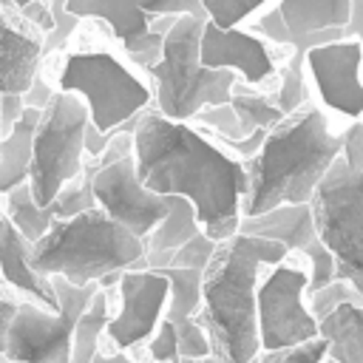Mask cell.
Listing matches in <instances>:
<instances>
[{"label":"cell","mask_w":363,"mask_h":363,"mask_svg":"<svg viewBox=\"0 0 363 363\" xmlns=\"http://www.w3.org/2000/svg\"><path fill=\"white\" fill-rule=\"evenodd\" d=\"M133 159L136 176L147 190L193 201L207 238L227 241L238 233L247 170L218 142L204 139L187 122H173L147 108L133 133Z\"/></svg>","instance_id":"6da1fadb"},{"label":"cell","mask_w":363,"mask_h":363,"mask_svg":"<svg viewBox=\"0 0 363 363\" xmlns=\"http://www.w3.org/2000/svg\"><path fill=\"white\" fill-rule=\"evenodd\" d=\"M284 258L286 247L269 238L235 233L227 241H218L216 255L204 269V306L196 318L204 326L218 363H252L261 354V269L278 267Z\"/></svg>","instance_id":"7a4b0ae2"},{"label":"cell","mask_w":363,"mask_h":363,"mask_svg":"<svg viewBox=\"0 0 363 363\" xmlns=\"http://www.w3.org/2000/svg\"><path fill=\"white\" fill-rule=\"evenodd\" d=\"M340 156L343 133H332L318 108L303 105L281 119L267 133L261 150L244 162V218L261 216L278 204H309Z\"/></svg>","instance_id":"3957f363"},{"label":"cell","mask_w":363,"mask_h":363,"mask_svg":"<svg viewBox=\"0 0 363 363\" xmlns=\"http://www.w3.org/2000/svg\"><path fill=\"white\" fill-rule=\"evenodd\" d=\"M145 255V241L94 207L60 218L34 244V267L48 278H65L74 286L99 284L113 272H128Z\"/></svg>","instance_id":"277c9868"},{"label":"cell","mask_w":363,"mask_h":363,"mask_svg":"<svg viewBox=\"0 0 363 363\" xmlns=\"http://www.w3.org/2000/svg\"><path fill=\"white\" fill-rule=\"evenodd\" d=\"M204 23L207 17H179L164 37L159 62L147 68L156 79V111L173 122H190L207 105H227L238 85V74L201 62Z\"/></svg>","instance_id":"5b68a950"},{"label":"cell","mask_w":363,"mask_h":363,"mask_svg":"<svg viewBox=\"0 0 363 363\" xmlns=\"http://www.w3.org/2000/svg\"><path fill=\"white\" fill-rule=\"evenodd\" d=\"M57 85L88 105L96 133L125 125L150 105L147 85L108 51H71L60 68Z\"/></svg>","instance_id":"8992f818"},{"label":"cell","mask_w":363,"mask_h":363,"mask_svg":"<svg viewBox=\"0 0 363 363\" xmlns=\"http://www.w3.org/2000/svg\"><path fill=\"white\" fill-rule=\"evenodd\" d=\"M88 125V105L77 94L57 91L43 111L34 130V159L28 173V187L40 207H48L74 179L82 176Z\"/></svg>","instance_id":"52a82bcc"},{"label":"cell","mask_w":363,"mask_h":363,"mask_svg":"<svg viewBox=\"0 0 363 363\" xmlns=\"http://www.w3.org/2000/svg\"><path fill=\"white\" fill-rule=\"evenodd\" d=\"M54 289L60 301L57 312L31 301L17 303V315L11 320L9 343L3 354L9 363H71L77 320L91 306L94 295L102 286L99 284L74 286L57 275Z\"/></svg>","instance_id":"ba28073f"},{"label":"cell","mask_w":363,"mask_h":363,"mask_svg":"<svg viewBox=\"0 0 363 363\" xmlns=\"http://www.w3.org/2000/svg\"><path fill=\"white\" fill-rule=\"evenodd\" d=\"M312 210L318 235L335 255L337 278L352 281L363 295V173L340 156L320 182Z\"/></svg>","instance_id":"9c48e42d"},{"label":"cell","mask_w":363,"mask_h":363,"mask_svg":"<svg viewBox=\"0 0 363 363\" xmlns=\"http://www.w3.org/2000/svg\"><path fill=\"white\" fill-rule=\"evenodd\" d=\"M309 286V272L292 264H278L258 286V332L261 352L289 349L320 337V320L303 303Z\"/></svg>","instance_id":"30bf717a"},{"label":"cell","mask_w":363,"mask_h":363,"mask_svg":"<svg viewBox=\"0 0 363 363\" xmlns=\"http://www.w3.org/2000/svg\"><path fill=\"white\" fill-rule=\"evenodd\" d=\"M94 199L99 210H105L113 221H119L125 230H130L136 238L145 241L159 227V221L167 216L176 196H162V193L147 190L136 176L133 156H125L113 164L96 156Z\"/></svg>","instance_id":"8fae6325"},{"label":"cell","mask_w":363,"mask_h":363,"mask_svg":"<svg viewBox=\"0 0 363 363\" xmlns=\"http://www.w3.org/2000/svg\"><path fill=\"white\" fill-rule=\"evenodd\" d=\"M170 298V281L162 272L128 269L119 281V312L108 323L111 343L125 352L139 343H147L159 323L164 320Z\"/></svg>","instance_id":"7c38bea8"},{"label":"cell","mask_w":363,"mask_h":363,"mask_svg":"<svg viewBox=\"0 0 363 363\" xmlns=\"http://www.w3.org/2000/svg\"><path fill=\"white\" fill-rule=\"evenodd\" d=\"M306 65L323 105L357 119L363 113V48L357 40H337L306 51Z\"/></svg>","instance_id":"4fadbf2b"},{"label":"cell","mask_w":363,"mask_h":363,"mask_svg":"<svg viewBox=\"0 0 363 363\" xmlns=\"http://www.w3.org/2000/svg\"><path fill=\"white\" fill-rule=\"evenodd\" d=\"M65 9L77 20H105L111 34L125 45L130 60H136L139 65L150 68L153 62H159L167 34L153 31V17L142 9L139 0H65Z\"/></svg>","instance_id":"5bb4252c"},{"label":"cell","mask_w":363,"mask_h":363,"mask_svg":"<svg viewBox=\"0 0 363 363\" xmlns=\"http://www.w3.org/2000/svg\"><path fill=\"white\" fill-rule=\"evenodd\" d=\"M201 62L213 71L241 74L247 85H258L275 74V62L264 40L241 28H218L210 20L201 31Z\"/></svg>","instance_id":"9a60e30c"},{"label":"cell","mask_w":363,"mask_h":363,"mask_svg":"<svg viewBox=\"0 0 363 363\" xmlns=\"http://www.w3.org/2000/svg\"><path fill=\"white\" fill-rule=\"evenodd\" d=\"M45 34L23 20L20 9L0 6V96L26 94L40 74Z\"/></svg>","instance_id":"2e32d148"},{"label":"cell","mask_w":363,"mask_h":363,"mask_svg":"<svg viewBox=\"0 0 363 363\" xmlns=\"http://www.w3.org/2000/svg\"><path fill=\"white\" fill-rule=\"evenodd\" d=\"M278 9L286 20L292 51L346 40L343 28L352 17V0H281Z\"/></svg>","instance_id":"e0dca14e"},{"label":"cell","mask_w":363,"mask_h":363,"mask_svg":"<svg viewBox=\"0 0 363 363\" xmlns=\"http://www.w3.org/2000/svg\"><path fill=\"white\" fill-rule=\"evenodd\" d=\"M238 233L278 241L281 247H286V252L295 250L303 258L320 244L312 201L309 204H278L261 216H247L241 218Z\"/></svg>","instance_id":"ac0fdd59"},{"label":"cell","mask_w":363,"mask_h":363,"mask_svg":"<svg viewBox=\"0 0 363 363\" xmlns=\"http://www.w3.org/2000/svg\"><path fill=\"white\" fill-rule=\"evenodd\" d=\"M0 272H3L6 284L28 292L34 298V303H40L51 312L60 309L54 278L43 275L34 267V244L9 218H6V227H3V238H0Z\"/></svg>","instance_id":"d6986e66"},{"label":"cell","mask_w":363,"mask_h":363,"mask_svg":"<svg viewBox=\"0 0 363 363\" xmlns=\"http://www.w3.org/2000/svg\"><path fill=\"white\" fill-rule=\"evenodd\" d=\"M40 116L43 111L26 108L23 119L0 142V196H9L14 187L28 182L34 159V130L40 125Z\"/></svg>","instance_id":"ffe728a7"},{"label":"cell","mask_w":363,"mask_h":363,"mask_svg":"<svg viewBox=\"0 0 363 363\" xmlns=\"http://www.w3.org/2000/svg\"><path fill=\"white\" fill-rule=\"evenodd\" d=\"M320 337L337 363H363V306L346 303L320 320Z\"/></svg>","instance_id":"44dd1931"},{"label":"cell","mask_w":363,"mask_h":363,"mask_svg":"<svg viewBox=\"0 0 363 363\" xmlns=\"http://www.w3.org/2000/svg\"><path fill=\"white\" fill-rule=\"evenodd\" d=\"M199 233H201V221H199V213H196L193 201L176 196L167 216L145 238V252H176L179 247H184Z\"/></svg>","instance_id":"7402d4cb"},{"label":"cell","mask_w":363,"mask_h":363,"mask_svg":"<svg viewBox=\"0 0 363 363\" xmlns=\"http://www.w3.org/2000/svg\"><path fill=\"white\" fill-rule=\"evenodd\" d=\"M162 275L170 281V298L164 318L170 323L199 318L204 306V272L201 269H162Z\"/></svg>","instance_id":"603a6c76"},{"label":"cell","mask_w":363,"mask_h":363,"mask_svg":"<svg viewBox=\"0 0 363 363\" xmlns=\"http://www.w3.org/2000/svg\"><path fill=\"white\" fill-rule=\"evenodd\" d=\"M230 105L238 116V128H241V136H252L255 130H272L281 119H286L275 102V96H267V94H255L250 91L247 85H235L233 88V96H230Z\"/></svg>","instance_id":"cb8c5ba5"},{"label":"cell","mask_w":363,"mask_h":363,"mask_svg":"<svg viewBox=\"0 0 363 363\" xmlns=\"http://www.w3.org/2000/svg\"><path fill=\"white\" fill-rule=\"evenodd\" d=\"M111 323V306L105 289H99L91 301V306L79 315L74 329V346H71V363H91L99 352V337Z\"/></svg>","instance_id":"d4e9b609"},{"label":"cell","mask_w":363,"mask_h":363,"mask_svg":"<svg viewBox=\"0 0 363 363\" xmlns=\"http://www.w3.org/2000/svg\"><path fill=\"white\" fill-rule=\"evenodd\" d=\"M6 218H9L31 244H37V241L51 230V224L57 221L48 207H40V204L34 201L28 182L20 184V187H14V190L6 196Z\"/></svg>","instance_id":"484cf974"},{"label":"cell","mask_w":363,"mask_h":363,"mask_svg":"<svg viewBox=\"0 0 363 363\" xmlns=\"http://www.w3.org/2000/svg\"><path fill=\"white\" fill-rule=\"evenodd\" d=\"M275 102L284 116H292L306 105V51H292L286 65L281 68V88Z\"/></svg>","instance_id":"4316f807"},{"label":"cell","mask_w":363,"mask_h":363,"mask_svg":"<svg viewBox=\"0 0 363 363\" xmlns=\"http://www.w3.org/2000/svg\"><path fill=\"white\" fill-rule=\"evenodd\" d=\"M346 303L363 306V295L352 286V281H340V278L332 281L329 286L312 292V295L306 298V306H309V312H312L318 320H323L326 315H332L335 309H340V306H346Z\"/></svg>","instance_id":"83f0119b"},{"label":"cell","mask_w":363,"mask_h":363,"mask_svg":"<svg viewBox=\"0 0 363 363\" xmlns=\"http://www.w3.org/2000/svg\"><path fill=\"white\" fill-rule=\"evenodd\" d=\"M267 3L269 0H201L207 20L218 28H238L241 20H247Z\"/></svg>","instance_id":"f1b7e54d"},{"label":"cell","mask_w":363,"mask_h":363,"mask_svg":"<svg viewBox=\"0 0 363 363\" xmlns=\"http://www.w3.org/2000/svg\"><path fill=\"white\" fill-rule=\"evenodd\" d=\"M216 247L218 241L207 238L204 233H199L196 238H190L184 247H179L173 255H170V267L167 269H207L213 255H216ZM162 272V269H159Z\"/></svg>","instance_id":"f546056e"},{"label":"cell","mask_w":363,"mask_h":363,"mask_svg":"<svg viewBox=\"0 0 363 363\" xmlns=\"http://www.w3.org/2000/svg\"><path fill=\"white\" fill-rule=\"evenodd\" d=\"M326 357H329V343L323 337H312V340L289 346V349L261 352L258 363H323Z\"/></svg>","instance_id":"4dcf8cb0"},{"label":"cell","mask_w":363,"mask_h":363,"mask_svg":"<svg viewBox=\"0 0 363 363\" xmlns=\"http://www.w3.org/2000/svg\"><path fill=\"white\" fill-rule=\"evenodd\" d=\"M193 119L201 122V125H207V128L216 133V139H230V142L247 139V136H241L238 116H235V111H233L230 102H227V105H207V108H201Z\"/></svg>","instance_id":"1f68e13d"},{"label":"cell","mask_w":363,"mask_h":363,"mask_svg":"<svg viewBox=\"0 0 363 363\" xmlns=\"http://www.w3.org/2000/svg\"><path fill=\"white\" fill-rule=\"evenodd\" d=\"M176 335H179V354H182V360H204V357L213 354L210 337H207L204 326L196 318L179 320L176 323Z\"/></svg>","instance_id":"d6a6232c"},{"label":"cell","mask_w":363,"mask_h":363,"mask_svg":"<svg viewBox=\"0 0 363 363\" xmlns=\"http://www.w3.org/2000/svg\"><path fill=\"white\" fill-rule=\"evenodd\" d=\"M147 352L156 363H182L179 354V335H176V323H170L167 318L159 323V329L153 332V337L147 340Z\"/></svg>","instance_id":"836d02e7"},{"label":"cell","mask_w":363,"mask_h":363,"mask_svg":"<svg viewBox=\"0 0 363 363\" xmlns=\"http://www.w3.org/2000/svg\"><path fill=\"white\" fill-rule=\"evenodd\" d=\"M150 17H207L201 0H139Z\"/></svg>","instance_id":"e575fe53"},{"label":"cell","mask_w":363,"mask_h":363,"mask_svg":"<svg viewBox=\"0 0 363 363\" xmlns=\"http://www.w3.org/2000/svg\"><path fill=\"white\" fill-rule=\"evenodd\" d=\"M255 31H261L264 37H269V40H275V43L289 45V48H292V37H289L286 20H284V14H281V9H278V6H275V9H269V11H264V14L255 20Z\"/></svg>","instance_id":"d590c367"},{"label":"cell","mask_w":363,"mask_h":363,"mask_svg":"<svg viewBox=\"0 0 363 363\" xmlns=\"http://www.w3.org/2000/svg\"><path fill=\"white\" fill-rule=\"evenodd\" d=\"M343 159L363 173V122H352L343 133Z\"/></svg>","instance_id":"8d00e7d4"},{"label":"cell","mask_w":363,"mask_h":363,"mask_svg":"<svg viewBox=\"0 0 363 363\" xmlns=\"http://www.w3.org/2000/svg\"><path fill=\"white\" fill-rule=\"evenodd\" d=\"M20 14H23V20L31 23L37 31H43V34L54 31V14H51V6H48L45 0H34V3L23 6Z\"/></svg>","instance_id":"74e56055"},{"label":"cell","mask_w":363,"mask_h":363,"mask_svg":"<svg viewBox=\"0 0 363 363\" xmlns=\"http://www.w3.org/2000/svg\"><path fill=\"white\" fill-rule=\"evenodd\" d=\"M26 113V99L23 94H6L3 102H0V125H3V133H9Z\"/></svg>","instance_id":"f35d334b"},{"label":"cell","mask_w":363,"mask_h":363,"mask_svg":"<svg viewBox=\"0 0 363 363\" xmlns=\"http://www.w3.org/2000/svg\"><path fill=\"white\" fill-rule=\"evenodd\" d=\"M54 94H57V91H51V88L45 85V79L37 74V77H34V82H31V88L23 94V99H26V108H37V111H45V108L51 105Z\"/></svg>","instance_id":"ab89813d"},{"label":"cell","mask_w":363,"mask_h":363,"mask_svg":"<svg viewBox=\"0 0 363 363\" xmlns=\"http://www.w3.org/2000/svg\"><path fill=\"white\" fill-rule=\"evenodd\" d=\"M17 303L14 298L3 295L0 292V354H6V343H9V329H11V320L17 315Z\"/></svg>","instance_id":"60d3db41"},{"label":"cell","mask_w":363,"mask_h":363,"mask_svg":"<svg viewBox=\"0 0 363 363\" xmlns=\"http://www.w3.org/2000/svg\"><path fill=\"white\" fill-rule=\"evenodd\" d=\"M346 40H357L360 48H363V0H352V17H349V26L343 28Z\"/></svg>","instance_id":"b9f144b4"},{"label":"cell","mask_w":363,"mask_h":363,"mask_svg":"<svg viewBox=\"0 0 363 363\" xmlns=\"http://www.w3.org/2000/svg\"><path fill=\"white\" fill-rule=\"evenodd\" d=\"M91 363H133V360H130L125 352H113V354H108V352H102V349H99V352H96V357H94Z\"/></svg>","instance_id":"7bdbcfd3"},{"label":"cell","mask_w":363,"mask_h":363,"mask_svg":"<svg viewBox=\"0 0 363 363\" xmlns=\"http://www.w3.org/2000/svg\"><path fill=\"white\" fill-rule=\"evenodd\" d=\"M28 3H34V0H11L14 9H23V6H28Z\"/></svg>","instance_id":"ee69618b"},{"label":"cell","mask_w":363,"mask_h":363,"mask_svg":"<svg viewBox=\"0 0 363 363\" xmlns=\"http://www.w3.org/2000/svg\"><path fill=\"white\" fill-rule=\"evenodd\" d=\"M196 363H218V360H216V357L210 354V357H204V360H196Z\"/></svg>","instance_id":"f6af8a7d"},{"label":"cell","mask_w":363,"mask_h":363,"mask_svg":"<svg viewBox=\"0 0 363 363\" xmlns=\"http://www.w3.org/2000/svg\"><path fill=\"white\" fill-rule=\"evenodd\" d=\"M3 227H6V216H0V238H3Z\"/></svg>","instance_id":"bcb514c9"},{"label":"cell","mask_w":363,"mask_h":363,"mask_svg":"<svg viewBox=\"0 0 363 363\" xmlns=\"http://www.w3.org/2000/svg\"><path fill=\"white\" fill-rule=\"evenodd\" d=\"M0 102H3V96H0ZM3 136H6V133H3V125H0V142H3Z\"/></svg>","instance_id":"7dc6e473"},{"label":"cell","mask_w":363,"mask_h":363,"mask_svg":"<svg viewBox=\"0 0 363 363\" xmlns=\"http://www.w3.org/2000/svg\"><path fill=\"white\" fill-rule=\"evenodd\" d=\"M323 363H337V360H332V357H326V360H323Z\"/></svg>","instance_id":"c3c4849f"}]
</instances>
